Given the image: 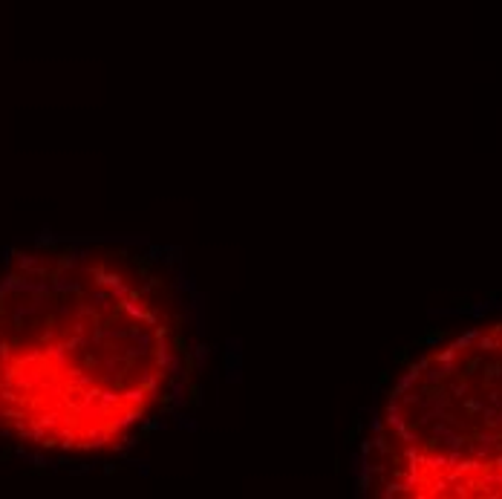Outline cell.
Here are the masks:
<instances>
[{
  "label": "cell",
  "mask_w": 502,
  "mask_h": 499,
  "mask_svg": "<svg viewBox=\"0 0 502 499\" xmlns=\"http://www.w3.org/2000/svg\"><path fill=\"white\" fill-rule=\"evenodd\" d=\"M185 358L176 280L145 251L43 243L0 269V436L113 453L170 401Z\"/></svg>",
  "instance_id": "6da1fadb"
}]
</instances>
